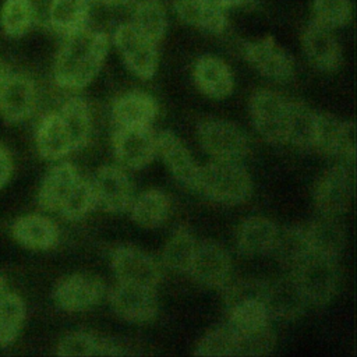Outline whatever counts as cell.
I'll use <instances>...</instances> for the list:
<instances>
[{
	"instance_id": "cell-1",
	"label": "cell",
	"mask_w": 357,
	"mask_h": 357,
	"mask_svg": "<svg viewBox=\"0 0 357 357\" xmlns=\"http://www.w3.org/2000/svg\"><path fill=\"white\" fill-rule=\"evenodd\" d=\"M109 50V36L88 26L66 36L56 60L53 75L59 86L81 89L99 73Z\"/></svg>"
},
{
	"instance_id": "cell-2",
	"label": "cell",
	"mask_w": 357,
	"mask_h": 357,
	"mask_svg": "<svg viewBox=\"0 0 357 357\" xmlns=\"http://www.w3.org/2000/svg\"><path fill=\"white\" fill-rule=\"evenodd\" d=\"M195 190L215 202L237 205L250 198L252 180L240 162L213 159L199 166Z\"/></svg>"
},
{
	"instance_id": "cell-3",
	"label": "cell",
	"mask_w": 357,
	"mask_h": 357,
	"mask_svg": "<svg viewBox=\"0 0 357 357\" xmlns=\"http://www.w3.org/2000/svg\"><path fill=\"white\" fill-rule=\"evenodd\" d=\"M291 278L305 303L328 304L339 287L337 259L311 254L291 272Z\"/></svg>"
},
{
	"instance_id": "cell-4",
	"label": "cell",
	"mask_w": 357,
	"mask_h": 357,
	"mask_svg": "<svg viewBox=\"0 0 357 357\" xmlns=\"http://www.w3.org/2000/svg\"><path fill=\"white\" fill-rule=\"evenodd\" d=\"M250 114L255 130L271 144L287 142L290 100L275 91L259 89L250 99Z\"/></svg>"
},
{
	"instance_id": "cell-5",
	"label": "cell",
	"mask_w": 357,
	"mask_h": 357,
	"mask_svg": "<svg viewBox=\"0 0 357 357\" xmlns=\"http://www.w3.org/2000/svg\"><path fill=\"white\" fill-rule=\"evenodd\" d=\"M354 191V163L340 162L328 169L314 187L317 208L326 216L347 212Z\"/></svg>"
},
{
	"instance_id": "cell-6",
	"label": "cell",
	"mask_w": 357,
	"mask_h": 357,
	"mask_svg": "<svg viewBox=\"0 0 357 357\" xmlns=\"http://www.w3.org/2000/svg\"><path fill=\"white\" fill-rule=\"evenodd\" d=\"M198 139L204 151L216 160L240 162L250 149L244 131L237 124L220 119L202 121L198 126Z\"/></svg>"
},
{
	"instance_id": "cell-7",
	"label": "cell",
	"mask_w": 357,
	"mask_h": 357,
	"mask_svg": "<svg viewBox=\"0 0 357 357\" xmlns=\"http://www.w3.org/2000/svg\"><path fill=\"white\" fill-rule=\"evenodd\" d=\"M112 145L119 163L132 170L148 166L158 155L156 134L151 126L117 127Z\"/></svg>"
},
{
	"instance_id": "cell-8",
	"label": "cell",
	"mask_w": 357,
	"mask_h": 357,
	"mask_svg": "<svg viewBox=\"0 0 357 357\" xmlns=\"http://www.w3.org/2000/svg\"><path fill=\"white\" fill-rule=\"evenodd\" d=\"M112 269L123 283L156 287L162 280V269L158 261L135 245H119L110 258Z\"/></svg>"
},
{
	"instance_id": "cell-9",
	"label": "cell",
	"mask_w": 357,
	"mask_h": 357,
	"mask_svg": "<svg viewBox=\"0 0 357 357\" xmlns=\"http://www.w3.org/2000/svg\"><path fill=\"white\" fill-rule=\"evenodd\" d=\"M113 42L130 71L142 79L155 75L158 68L156 43L139 33L131 24L120 25L114 31Z\"/></svg>"
},
{
	"instance_id": "cell-10",
	"label": "cell",
	"mask_w": 357,
	"mask_h": 357,
	"mask_svg": "<svg viewBox=\"0 0 357 357\" xmlns=\"http://www.w3.org/2000/svg\"><path fill=\"white\" fill-rule=\"evenodd\" d=\"M312 149L340 158L342 162H356V127L329 113L317 114V127Z\"/></svg>"
},
{
	"instance_id": "cell-11",
	"label": "cell",
	"mask_w": 357,
	"mask_h": 357,
	"mask_svg": "<svg viewBox=\"0 0 357 357\" xmlns=\"http://www.w3.org/2000/svg\"><path fill=\"white\" fill-rule=\"evenodd\" d=\"M95 206L109 213H121L132 202V184L127 173L112 165L99 167L91 180Z\"/></svg>"
},
{
	"instance_id": "cell-12",
	"label": "cell",
	"mask_w": 357,
	"mask_h": 357,
	"mask_svg": "<svg viewBox=\"0 0 357 357\" xmlns=\"http://www.w3.org/2000/svg\"><path fill=\"white\" fill-rule=\"evenodd\" d=\"M244 56L259 74L273 81L286 82L294 75L293 57L272 36L245 43Z\"/></svg>"
},
{
	"instance_id": "cell-13",
	"label": "cell",
	"mask_w": 357,
	"mask_h": 357,
	"mask_svg": "<svg viewBox=\"0 0 357 357\" xmlns=\"http://www.w3.org/2000/svg\"><path fill=\"white\" fill-rule=\"evenodd\" d=\"M103 293L105 284L99 278L88 273H74L57 282L53 289V300L63 311L79 312L96 305Z\"/></svg>"
},
{
	"instance_id": "cell-14",
	"label": "cell",
	"mask_w": 357,
	"mask_h": 357,
	"mask_svg": "<svg viewBox=\"0 0 357 357\" xmlns=\"http://www.w3.org/2000/svg\"><path fill=\"white\" fill-rule=\"evenodd\" d=\"M112 310L130 322H146L158 312V296L153 287L119 282L109 293Z\"/></svg>"
},
{
	"instance_id": "cell-15",
	"label": "cell",
	"mask_w": 357,
	"mask_h": 357,
	"mask_svg": "<svg viewBox=\"0 0 357 357\" xmlns=\"http://www.w3.org/2000/svg\"><path fill=\"white\" fill-rule=\"evenodd\" d=\"M231 271V258L227 250L212 240L197 243L188 273L208 287H222L227 283Z\"/></svg>"
},
{
	"instance_id": "cell-16",
	"label": "cell",
	"mask_w": 357,
	"mask_h": 357,
	"mask_svg": "<svg viewBox=\"0 0 357 357\" xmlns=\"http://www.w3.org/2000/svg\"><path fill=\"white\" fill-rule=\"evenodd\" d=\"M156 142L158 153L162 156L172 176L184 187L195 190L199 166L181 138L170 130H162L156 134Z\"/></svg>"
},
{
	"instance_id": "cell-17",
	"label": "cell",
	"mask_w": 357,
	"mask_h": 357,
	"mask_svg": "<svg viewBox=\"0 0 357 357\" xmlns=\"http://www.w3.org/2000/svg\"><path fill=\"white\" fill-rule=\"evenodd\" d=\"M303 49L310 63L321 71H335L342 61V49L333 29L312 20L303 32Z\"/></svg>"
},
{
	"instance_id": "cell-18",
	"label": "cell",
	"mask_w": 357,
	"mask_h": 357,
	"mask_svg": "<svg viewBox=\"0 0 357 357\" xmlns=\"http://www.w3.org/2000/svg\"><path fill=\"white\" fill-rule=\"evenodd\" d=\"M36 103V89L32 79L24 74H8L0 89V116L7 123L26 119Z\"/></svg>"
},
{
	"instance_id": "cell-19",
	"label": "cell",
	"mask_w": 357,
	"mask_h": 357,
	"mask_svg": "<svg viewBox=\"0 0 357 357\" xmlns=\"http://www.w3.org/2000/svg\"><path fill=\"white\" fill-rule=\"evenodd\" d=\"M194 81L198 89L209 98L223 99L234 86L230 67L216 56H201L194 66Z\"/></svg>"
},
{
	"instance_id": "cell-20",
	"label": "cell",
	"mask_w": 357,
	"mask_h": 357,
	"mask_svg": "<svg viewBox=\"0 0 357 357\" xmlns=\"http://www.w3.org/2000/svg\"><path fill=\"white\" fill-rule=\"evenodd\" d=\"M126 347L116 339L95 335L85 331L67 333L57 344V356L85 357V356H123Z\"/></svg>"
},
{
	"instance_id": "cell-21",
	"label": "cell",
	"mask_w": 357,
	"mask_h": 357,
	"mask_svg": "<svg viewBox=\"0 0 357 357\" xmlns=\"http://www.w3.org/2000/svg\"><path fill=\"white\" fill-rule=\"evenodd\" d=\"M11 234L18 244L35 251L50 250L59 241L57 226L53 220L42 215L18 218L11 226Z\"/></svg>"
},
{
	"instance_id": "cell-22",
	"label": "cell",
	"mask_w": 357,
	"mask_h": 357,
	"mask_svg": "<svg viewBox=\"0 0 357 357\" xmlns=\"http://www.w3.org/2000/svg\"><path fill=\"white\" fill-rule=\"evenodd\" d=\"M156 114L158 103L155 98L142 91L121 95L112 107V117L117 127L151 126Z\"/></svg>"
},
{
	"instance_id": "cell-23",
	"label": "cell",
	"mask_w": 357,
	"mask_h": 357,
	"mask_svg": "<svg viewBox=\"0 0 357 357\" xmlns=\"http://www.w3.org/2000/svg\"><path fill=\"white\" fill-rule=\"evenodd\" d=\"M79 176L77 167L70 162H61L53 166L46 173L39 188L38 202L40 208L59 212Z\"/></svg>"
},
{
	"instance_id": "cell-24",
	"label": "cell",
	"mask_w": 357,
	"mask_h": 357,
	"mask_svg": "<svg viewBox=\"0 0 357 357\" xmlns=\"http://www.w3.org/2000/svg\"><path fill=\"white\" fill-rule=\"evenodd\" d=\"M279 227L264 216H250L237 230V248L244 255H264L272 251Z\"/></svg>"
},
{
	"instance_id": "cell-25",
	"label": "cell",
	"mask_w": 357,
	"mask_h": 357,
	"mask_svg": "<svg viewBox=\"0 0 357 357\" xmlns=\"http://www.w3.org/2000/svg\"><path fill=\"white\" fill-rule=\"evenodd\" d=\"M271 252L275 254L278 262L283 268L293 272L311 255L305 226L291 225L279 229Z\"/></svg>"
},
{
	"instance_id": "cell-26",
	"label": "cell",
	"mask_w": 357,
	"mask_h": 357,
	"mask_svg": "<svg viewBox=\"0 0 357 357\" xmlns=\"http://www.w3.org/2000/svg\"><path fill=\"white\" fill-rule=\"evenodd\" d=\"M36 148L40 156L49 160L61 159L74 151L67 127L59 113H49L42 119L36 131Z\"/></svg>"
},
{
	"instance_id": "cell-27",
	"label": "cell",
	"mask_w": 357,
	"mask_h": 357,
	"mask_svg": "<svg viewBox=\"0 0 357 357\" xmlns=\"http://www.w3.org/2000/svg\"><path fill=\"white\" fill-rule=\"evenodd\" d=\"M305 230L311 254L337 259L346 244V233L335 216L324 215L305 226Z\"/></svg>"
},
{
	"instance_id": "cell-28",
	"label": "cell",
	"mask_w": 357,
	"mask_h": 357,
	"mask_svg": "<svg viewBox=\"0 0 357 357\" xmlns=\"http://www.w3.org/2000/svg\"><path fill=\"white\" fill-rule=\"evenodd\" d=\"M174 10L188 25L213 33H220L227 26L225 8L204 0H174Z\"/></svg>"
},
{
	"instance_id": "cell-29",
	"label": "cell",
	"mask_w": 357,
	"mask_h": 357,
	"mask_svg": "<svg viewBox=\"0 0 357 357\" xmlns=\"http://www.w3.org/2000/svg\"><path fill=\"white\" fill-rule=\"evenodd\" d=\"M305 304L293 278L282 279L275 283L268 282L265 305L271 318H294L301 314Z\"/></svg>"
},
{
	"instance_id": "cell-30",
	"label": "cell",
	"mask_w": 357,
	"mask_h": 357,
	"mask_svg": "<svg viewBox=\"0 0 357 357\" xmlns=\"http://www.w3.org/2000/svg\"><path fill=\"white\" fill-rule=\"evenodd\" d=\"M128 209L138 226L155 229L169 218L170 199L162 190L151 188L132 199Z\"/></svg>"
},
{
	"instance_id": "cell-31",
	"label": "cell",
	"mask_w": 357,
	"mask_h": 357,
	"mask_svg": "<svg viewBox=\"0 0 357 357\" xmlns=\"http://www.w3.org/2000/svg\"><path fill=\"white\" fill-rule=\"evenodd\" d=\"M91 0H53L47 25L67 36L86 26Z\"/></svg>"
},
{
	"instance_id": "cell-32",
	"label": "cell",
	"mask_w": 357,
	"mask_h": 357,
	"mask_svg": "<svg viewBox=\"0 0 357 357\" xmlns=\"http://www.w3.org/2000/svg\"><path fill=\"white\" fill-rule=\"evenodd\" d=\"M59 114L67 127L74 151L84 148L92 132V114L88 103L82 98L73 96L64 102Z\"/></svg>"
},
{
	"instance_id": "cell-33",
	"label": "cell",
	"mask_w": 357,
	"mask_h": 357,
	"mask_svg": "<svg viewBox=\"0 0 357 357\" xmlns=\"http://www.w3.org/2000/svg\"><path fill=\"white\" fill-rule=\"evenodd\" d=\"M130 24L158 45L166 33L167 17L163 6L158 0H142L135 6Z\"/></svg>"
},
{
	"instance_id": "cell-34",
	"label": "cell",
	"mask_w": 357,
	"mask_h": 357,
	"mask_svg": "<svg viewBox=\"0 0 357 357\" xmlns=\"http://www.w3.org/2000/svg\"><path fill=\"white\" fill-rule=\"evenodd\" d=\"M197 241L187 226H178L166 241L163 248V264L176 272H188Z\"/></svg>"
},
{
	"instance_id": "cell-35",
	"label": "cell",
	"mask_w": 357,
	"mask_h": 357,
	"mask_svg": "<svg viewBox=\"0 0 357 357\" xmlns=\"http://www.w3.org/2000/svg\"><path fill=\"white\" fill-rule=\"evenodd\" d=\"M227 310V324L237 331H257L269 326L271 315L265 305V301L258 298L243 300L234 303Z\"/></svg>"
},
{
	"instance_id": "cell-36",
	"label": "cell",
	"mask_w": 357,
	"mask_h": 357,
	"mask_svg": "<svg viewBox=\"0 0 357 357\" xmlns=\"http://www.w3.org/2000/svg\"><path fill=\"white\" fill-rule=\"evenodd\" d=\"M317 114V112L301 102H290L287 142L303 149H312Z\"/></svg>"
},
{
	"instance_id": "cell-37",
	"label": "cell",
	"mask_w": 357,
	"mask_h": 357,
	"mask_svg": "<svg viewBox=\"0 0 357 357\" xmlns=\"http://www.w3.org/2000/svg\"><path fill=\"white\" fill-rule=\"evenodd\" d=\"M195 356L233 357L237 356V333L229 324L211 328L195 346Z\"/></svg>"
},
{
	"instance_id": "cell-38",
	"label": "cell",
	"mask_w": 357,
	"mask_h": 357,
	"mask_svg": "<svg viewBox=\"0 0 357 357\" xmlns=\"http://www.w3.org/2000/svg\"><path fill=\"white\" fill-rule=\"evenodd\" d=\"M25 312V303L18 294L4 291L0 296V346H8L17 339Z\"/></svg>"
},
{
	"instance_id": "cell-39",
	"label": "cell",
	"mask_w": 357,
	"mask_h": 357,
	"mask_svg": "<svg viewBox=\"0 0 357 357\" xmlns=\"http://www.w3.org/2000/svg\"><path fill=\"white\" fill-rule=\"evenodd\" d=\"M0 22L8 36H24L35 24L28 0H6L1 8Z\"/></svg>"
},
{
	"instance_id": "cell-40",
	"label": "cell",
	"mask_w": 357,
	"mask_h": 357,
	"mask_svg": "<svg viewBox=\"0 0 357 357\" xmlns=\"http://www.w3.org/2000/svg\"><path fill=\"white\" fill-rule=\"evenodd\" d=\"M95 208V197L91 180L79 176L68 197L63 202L59 213L67 220H79Z\"/></svg>"
},
{
	"instance_id": "cell-41",
	"label": "cell",
	"mask_w": 357,
	"mask_h": 357,
	"mask_svg": "<svg viewBox=\"0 0 357 357\" xmlns=\"http://www.w3.org/2000/svg\"><path fill=\"white\" fill-rule=\"evenodd\" d=\"M230 325V324H229ZM237 356L258 357L266 356L275 347V333L269 326L257 331H237Z\"/></svg>"
},
{
	"instance_id": "cell-42",
	"label": "cell",
	"mask_w": 357,
	"mask_h": 357,
	"mask_svg": "<svg viewBox=\"0 0 357 357\" xmlns=\"http://www.w3.org/2000/svg\"><path fill=\"white\" fill-rule=\"evenodd\" d=\"M314 21L335 29L344 26L351 17L350 0H314Z\"/></svg>"
},
{
	"instance_id": "cell-43",
	"label": "cell",
	"mask_w": 357,
	"mask_h": 357,
	"mask_svg": "<svg viewBox=\"0 0 357 357\" xmlns=\"http://www.w3.org/2000/svg\"><path fill=\"white\" fill-rule=\"evenodd\" d=\"M268 291V282L261 279H241L231 283L225 291L226 307L250 298L265 301Z\"/></svg>"
},
{
	"instance_id": "cell-44",
	"label": "cell",
	"mask_w": 357,
	"mask_h": 357,
	"mask_svg": "<svg viewBox=\"0 0 357 357\" xmlns=\"http://www.w3.org/2000/svg\"><path fill=\"white\" fill-rule=\"evenodd\" d=\"M32 15H33V21L35 24H42V25H47L49 22V13H50V7L53 0H28Z\"/></svg>"
},
{
	"instance_id": "cell-45",
	"label": "cell",
	"mask_w": 357,
	"mask_h": 357,
	"mask_svg": "<svg viewBox=\"0 0 357 357\" xmlns=\"http://www.w3.org/2000/svg\"><path fill=\"white\" fill-rule=\"evenodd\" d=\"M13 173V160L8 151L0 144V188L8 181Z\"/></svg>"
},
{
	"instance_id": "cell-46",
	"label": "cell",
	"mask_w": 357,
	"mask_h": 357,
	"mask_svg": "<svg viewBox=\"0 0 357 357\" xmlns=\"http://www.w3.org/2000/svg\"><path fill=\"white\" fill-rule=\"evenodd\" d=\"M248 0H218V3L223 7V8H227V7H237V6H241L244 3H247Z\"/></svg>"
},
{
	"instance_id": "cell-47",
	"label": "cell",
	"mask_w": 357,
	"mask_h": 357,
	"mask_svg": "<svg viewBox=\"0 0 357 357\" xmlns=\"http://www.w3.org/2000/svg\"><path fill=\"white\" fill-rule=\"evenodd\" d=\"M7 77H8V73H7L6 67L3 66V63L0 61V89H1L3 84H4V81L7 79Z\"/></svg>"
},
{
	"instance_id": "cell-48",
	"label": "cell",
	"mask_w": 357,
	"mask_h": 357,
	"mask_svg": "<svg viewBox=\"0 0 357 357\" xmlns=\"http://www.w3.org/2000/svg\"><path fill=\"white\" fill-rule=\"evenodd\" d=\"M102 3H105V4H110V6H116V4H123V3H126L127 0H100Z\"/></svg>"
},
{
	"instance_id": "cell-49",
	"label": "cell",
	"mask_w": 357,
	"mask_h": 357,
	"mask_svg": "<svg viewBox=\"0 0 357 357\" xmlns=\"http://www.w3.org/2000/svg\"><path fill=\"white\" fill-rule=\"evenodd\" d=\"M4 291H6V280H4V278L0 275V296H1Z\"/></svg>"
},
{
	"instance_id": "cell-50",
	"label": "cell",
	"mask_w": 357,
	"mask_h": 357,
	"mask_svg": "<svg viewBox=\"0 0 357 357\" xmlns=\"http://www.w3.org/2000/svg\"><path fill=\"white\" fill-rule=\"evenodd\" d=\"M204 1H211V3H215V4H218V6H220L219 3H218V0H204ZM222 7V6H220Z\"/></svg>"
}]
</instances>
